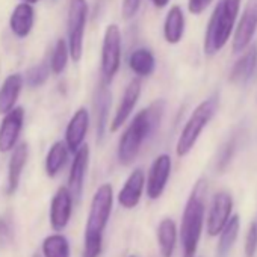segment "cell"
<instances>
[{
	"mask_svg": "<svg viewBox=\"0 0 257 257\" xmlns=\"http://www.w3.org/2000/svg\"><path fill=\"white\" fill-rule=\"evenodd\" d=\"M110 104H112V92L107 85L100 83L94 98L95 115H97V141H101L104 138L107 122H109Z\"/></svg>",
	"mask_w": 257,
	"mask_h": 257,
	"instance_id": "ffe728a7",
	"label": "cell"
},
{
	"mask_svg": "<svg viewBox=\"0 0 257 257\" xmlns=\"http://www.w3.org/2000/svg\"><path fill=\"white\" fill-rule=\"evenodd\" d=\"M143 0H122V5H121V16L124 20H132L141 7Z\"/></svg>",
	"mask_w": 257,
	"mask_h": 257,
	"instance_id": "4dcf8cb0",
	"label": "cell"
},
{
	"mask_svg": "<svg viewBox=\"0 0 257 257\" xmlns=\"http://www.w3.org/2000/svg\"><path fill=\"white\" fill-rule=\"evenodd\" d=\"M171 168H173V162L171 158L168 155H159L150 170H149V176L146 180V192L147 197L150 200H159L168 185L170 176H171Z\"/></svg>",
	"mask_w": 257,
	"mask_h": 257,
	"instance_id": "9c48e42d",
	"label": "cell"
},
{
	"mask_svg": "<svg viewBox=\"0 0 257 257\" xmlns=\"http://www.w3.org/2000/svg\"><path fill=\"white\" fill-rule=\"evenodd\" d=\"M131 257H137V255H131Z\"/></svg>",
	"mask_w": 257,
	"mask_h": 257,
	"instance_id": "8d00e7d4",
	"label": "cell"
},
{
	"mask_svg": "<svg viewBox=\"0 0 257 257\" xmlns=\"http://www.w3.org/2000/svg\"><path fill=\"white\" fill-rule=\"evenodd\" d=\"M88 20L86 0H70L68 17H67V44L70 58L79 62L83 55V38Z\"/></svg>",
	"mask_w": 257,
	"mask_h": 257,
	"instance_id": "8992f818",
	"label": "cell"
},
{
	"mask_svg": "<svg viewBox=\"0 0 257 257\" xmlns=\"http://www.w3.org/2000/svg\"><path fill=\"white\" fill-rule=\"evenodd\" d=\"M34 257H43L41 254H34Z\"/></svg>",
	"mask_w": 257,
	"mask_h": 257,
	"instance_id": "d590c367",
	"label": "cell"
},
{
	"mask_svg": "<svg viewBox=\"0 0 257 257\" xmlns=\"http://www.w3.org/2000/svg\"><path fill=\"white\" fill-rule=\"evenodd\" d=\"M141 89H143V85H141V80L138 77L131 80V82H128V85L125 86L124 94H122V97L119 100V104H118V107H116V110L113 113V118L109 122V131L112 134L118 132L119 128L127 122V119L131 118L135 106L140 101Z\"/></svg>",
	"mask_w": 257,
	"mask_h": 257,
	"instance_id": "8fae6325",
	"label": "cell"
},
{
	"mask_svg": "<svg viewBox=\"0 0 257 257\" xmlns=\"http://www.w3.org/2000/svg\"><path fill=\"white\" fill-rule=\"evenodd\" d=\"M68 59H70V50H68V44H67V40L61 38L56 41L55 44V49L52 52V58H50V71L53 74H61L64 73V70L67 68V64H68Z\"/></svg>",
	"mask_w": 257,
	"mask_h": 257,
	"instance_id": "83f0119b",
	"label": "cell"
},
{
	"mask_svg": "<svg viewBox=\"0 0 257 257\" xmlns=\"http://www.w3.org/2000/svg\"><path fill=\"white\" fill-rule=\"evenodd\" d=\"M185 34V14L179 5L170 8L164 23V38L168 44H179Z\"/></svg>",
	"mask_w": 257,
	"mask_h": 257,
	"instance_id": "603a6c76",
	"label": "cell"
},
{
	"mask_svg": "<svg viewBox=\"0 0 257 257\" xmlns=\"http://www.w3.org/2000/svg\"><path fill=\"white\" fill-rule=\"evenodd\" d=\"M128 67L140 77H149L156 70V59L150 49L140 47L128 56Z\"/></svg>",
	"mask_w": 257,
	"mask_h": 257,
	"instance_id": "cb8c5ba5",
	"label": "cell"
},
{
	"mask_svg": "<svg viewBox=\"0 0 257 257\" xmlns=\"http://www.w3.org/2000/svg\"><path fill=\"white\" fill-rule=\"evenodd\" d=\"M218 109V97H209L204 101H201L188 118L186 124L182 128V134L176 144V155L179 158H185L191 153V150L195 147L197 141L200 140L206 125L210 122V119L215 116Z\"/></svg>",
	"mask_w": 257,
	"mask_h": 257,
	"instance_id": "5b68a950",
	"label": "cell"
},
{
	"mask_svg": "<svg viewBox=\"0 0 257 257\" xmlns=\"http://www.w3.org/2000/svg\"><path fill=\"white\" fill-rule=\"evenodd\" d=\"M152 4H153L156 8H165V7L170 4V0H152Z\"/></svg>",
	"mask_w": 257,
	"mask_h": 257,
	"instance_id": "836d02e7",
	"label": "cell"
},
{
	"mask_svg": "<svg viewBox=\"0 0 257 257\" xmlns=\"http://www.w3.org/2000/svg\"><path fill=\"white\" fill-rule=\"evenodd\" d=\"M158 246L162 257H173L177 245V225L174 219L164 218L156 230Z\"/></svg>",
	"mask_w": 257,
	"mask_h": 257,
	"instance_id": "7402d4cb",
	"label": "cell"
},
{
	"mask_svg": "<svg viewBox=\"0 0 257 257\" xmlns=\"http://www.w3.org/2000/svg\"><path fill=\"white\" fill-rule=\"evenodd\" d=\"M13 239H14L13 224L5 218H0V245H10Z\"/></svg>",
	"mask_w": 257,
	"mask_h": 257,
	"instance_id": "1f68e13d",
	"label": "cell"
},
{
	"mask_svg": "<svg viewBox=\"0 0 257 257\" xmlns=\"http://www.w3.org/2000/svg\"><path fill=\"white\" fill-rule=\"evenodd\" d=\"M121 65V31L118 25H109L104 31L101 46V83L110 85Z\"/></svg>",
	"mask_w": 257,
	"mask_h": 257,
	"instance_id": "52a82bcc",
	"label": "cell"
},
{
	"mask_svg": "<svg viewBox=\"0 0 257 257\" xmlns=\"http://www.w3.org/2000/svg\"><path fill=\"white\" fill-rule=\"evenodd\" d=\"M239 228H240V218L239 215H234L228 219L222 231L218 234V248H216V257H228L237 236H239Z\"/></svg>",
	"mask_w": 257,
	"mask_h": 257,
	"instance_id": "484cf974",
	"label": "cell"
},
{
	"mask_svg": "<svg viewBox=\"0 0 257 257\" xmlns=\"http://www.w3.org/2000/svg\"><path fill=\"white\" fill-rule=\"evenodd\" d=\"M240 0H221L210 16L206 37H204V53L207 56L216 55L228 41L233 34Z\"/></svg>",
	"mask_w": 257,
	"mask_h": 257,
	"instance_id": "277c9868",
	"label": "cell"
},
{
	"mask_svg": "<svg viewBox=\"0 0 257 257\" xmlns=\"http://www.w3.org/2000/svg\"><path fill=\"white\" fill-rule=\"evenodd\" d=\"M49 76H50V65H49V62H41L38 65L31 67L26 71V77H23V79H25V82L31 88H38V86H43L47 82Z\"/></svg>",
	"mask_w": 257,
	"mask_h": 257,
	"instance_id": "f1b7e54d",
	"label": "cell"
},
{
	"mask_svg": "<svg viewBox=\"0 0 257 257\" xmlns=\"http://www.w3.org/2000/svg\"><path fill=\"white\" fill-rule=\"evenodd\" d=\"M257 31V0H248L233 37V53L243 52Z\"/></svg>",
	"mask_w": 257,
	"mask_h": 257,
	"instance_id": "7c38bea8",
	"label": "cell"
},
{
	"mask_svg": "<svg viewBox=\"0 0 257 257\" xmlns=\"http://www.w3.org/2000/svg\"><path fill=\"white\" fill-rule=\"evenodd\" d=\"M25 125V109L16 106L11 112L4 115L0 122V153H11L20 140Z\"/></svg>",
	"mask_w": 257,
	"mask_h": 257,
	"instance_id": "ba28073f",
	"label": "cell"
},
{
	"mask_svg": "<svg viewBox=\"0 0 257 257\" xmlns=\"http://www.w3.org/2000/svg\"><path fill=\"white\" fill-rule=\"evenodd\" d=\"M43 257H71V246L68 239L61 233H53L44 237L41 243Z\"/></svg>",
	"mask_w": 257,
	"mask_h": 257,
	"instance_id": "4316f807",
	"label": "cell"
},
{
	"mask_svg": "<svg viewBox=\"0 0 257 257\" xmlns=\"http://www.w3.org/2000/svg\"><path fill=\"white\" fill-rule=\"evenodd\" d=\"M23 4H29V5H34V4H37L38 0H22Z\"/></svg>",
	"mask_w": 257,
	"mask_h": 257,
	"instance_id": "e575fe53",
	"label": "cell"
},
{
	"mask_svg": "<svg viewBox=\"0 0 257 257\" xmlns=\"http://www.w3.org/2000/svg\"><path fill=\"white\" fill-rule=\"evenodd\" d=\"M113 207V188L110 183H103L92 195L89 212L83 233L82 257H100L103 251V237L110 219Z\"/></svg>",
	"mask_w": 257,
	"mask_h": 257,
	"instance_id": "7a4b0ae2",
	"label": "cell"
},
{
	"mask_svg": "<svg viewBox=\"0 0 257 257\" xmlns=\"http://www.w3.org/2000/svg\"><path fill=\"white\" fill-rule=\"evenodd\" d=\"M257 65V46H251L233 65L230 71V82L236 85L246 83Z\"/></svg>",
	"mask_w": 257,
	"mask_h": 257,
	"instance_id": "44dd1931",
	"label": "cell"
},
{
	"mask_svg": "<svg viewBox=\"0 0 257 257\" xmlns=\"http://www.w3.org/2000/svg\"><path fill=\"white\" fill-rule=\"evenodd\" d=\"M23 85L25 79L20 73H13L4 80L0 86V115H7L17 106Z\"/></svg>",
	"mask_w": 257,
	"mask_h": 257,
	"instance_id": "ac0fdd59",
	"label": "cell"
},
{
	"mask_svg": "<svg viewBox=\"0 0 257 257\" xmlns=\"http://www.w3.org/2000/svg\"><path fill=\"white\" fill-rule=\"evenodd\" d=\"M68 155H70V152L64 141H56L50 147V150L47 152V156H46V162H44L47 177L55 179L61 173V170L65 167V164L68 161Z\"/></svg>",
	"mask_w": 257,
	"mask_h": 257,
	"instance_id": "d4e9b609",
	"label": "cell"
},
{
	"mask_svg": "<svg viewBox=\"0 0 257 257\" xmlns=\"http://www.w3.org/2000/svg\"><path fill=\"white\" fill-rule=\"evenodd\" d=\"M89 128V112L86 107H79L70 118L65 128V146L70 153H76L83 144Z\"/></svg>",
	"mask_w": 257,
	"mask_h": 257,
	"instance_id": "9a60e30c",
	"label": "cell"
},
{
	"mask_svg": "<svg viewBox=\"0 0 257 257\" xmlns=\"http://www.w3.org/2000/svg\"><path fill=\"white\" fill-rule=\"evenodd\" d=\"M243 251H245V257H254L257 252V222H251V225L248 227Z\"/></svg>",
	"mask_w": 257,
	"mask_h": 257,
	"instance_id": "f546056e",
	"label": "cell"
},
{
	"mask_svg": "<svg viewBox=\"0 0 257 257\" xmlns=\"http://www.w3.org/2000/svg\"><path fill=\"white\" fill-rule=\"evenodd\" d=\"M212 2L213 0H188V10L191 14L200 16L210 7Z\"/></svg>",
	"mask_w": 257,
	"mask_h": 257,
	"instance_id": "d6a6232c",
	"label": "cell"
},
{
	"mask_svg": "<svg viewBox=\"0 0 257 257\" xmlns=\"http://www.w3.org/2000/svg\"><path fill=\"white\" fill-rule=\"evenodd\" d=\"M144 191H146V173L143 171V168H135L131 173V176L127 177L122 188L119 189L116 195V203L119 204V207L125 210H132L140 204Z\"/></svg>",
	"mask_w": 257,
	"mask_h": 257,
	"instance_id": "5bb4252c",
	"label": "cell"
},
{
	"mask_svg": "<svg viewBox=\"0 0 257 257\" xmlns=\"http://www.w3.org/2000/svg\"><path fill=\"white\" fill-rule=\"evenodd\" d=\"M73 195L67 186H61L52 198L50 210H49V221L55 231H62L73 215Z\"/></svg>",
	"mask_w": 257,
	"mask_h": 257,
	"instance_id": "4fadbf2b",
	"label": "cell"
},
{
	"mask_svg": "<svg viewBox=\"0 0 257 257\" xmlns=\"http://www.w3.org/2000/svg\"><path fill=\"white\" fill-rule=\"evenodd\" d=\"M34 23H35V10L29 4H23V2L19 4L10 17L11 32L17 38L29 37V34L34 29Z\"/></svg>",
	"mask_w": 257,
	"mask_h": 257,
	"instance_id": "d6986e66",
	"label": "cell"
},
{
	"mask_svg": "<svg viewBox=\"0 0 257 257\" xmlns=\"http://www.w3.org/2000/svg\"><path fill=\"white\" fill-rule=\"evenodd\" d=\"M29 159V146L26 143L17 144V147L11 152L10 164H8V182H7V194L13 195L19 189L23 170Z\"/></svg>",
	"mask_w": 257,
	"mask_h": 257,
	"instance_id": "e0dca14e",
	"label": "cell"
},
{
	"mask_svg": "<svg viewBox=\"0 0 257 257\" xmlns=\"http://www.w3.org/2000/svg\"><path fill=\"white\" fill-rule=\"evenodd\" d=\"M204 194H206V183L203 180L197 182L194 186L183 215H182V224H180V243H182V257H195L198 243L201 239V231L204 225Z\"/></svg>",
	"mask_w": 257,
	"mask_h": 257,
	"instance_id": "3957f363",
	"label": "cell"
},
{
	"mask_svg": "<svg viewBox=\"0 0 257 257\" xmlns=\"http://www.w3.org/2000/svg\"><path fill=\"white\" fill-rule=\"evenodd\" d=\"M89 147L83 144L73 158L71 168L68 173V191L73 195V200H80L83 186H85V179L88 174V167H89Z\"/></svg>",
	"mask_w": 257,
	"mask_h": 257,
	"instance_id": "2e32d148",
	"label": "cell"
},
{
	"mask_svg": "<svg viewBox=\"0 0 257 257\" xmlns=\"http://www.w3.org/2000/svg\"><path fill=\"white\" fill-rule=\"evenodd\" d=\"M231 210H233V198L230 192L227 191H219L213 195L209 215H207V233L209 236H218L228 219L231 218Z\"/></svg>",
	"mask_w": 257,
	"mask_h": 257,
	"instance_id": "30bf717a",
	"label": "cell"
},
{
	"mask_svg": "<svg viewBox=\"0 0 257 257\" xmlns=\"http://www.w3.org/2000/svg\"><path fill=\"white\" fill-rule=\"evenodd\" d=\"M165 112V101L156 100L149 107L140 110L134 119L128 122L125 131L118 140L116 146V159L119 165L128 167L132 165L144 144L155 137L158 128L161 127V121Z\"/></svg>",
	"mask_w": 257,
	"mask_h": 257,
	"instance_id": "6da1fadb",
	"label": "cell"
}]
</instances>
